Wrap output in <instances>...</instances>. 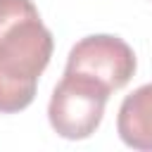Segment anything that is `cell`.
Segmentation results:
<instances>
[{
    "mask_svg": "<svg viewBox=\"0 0 152 152\" xmlns=\"http://www.w3.org/2000/svg\"><path fill=\"white\" fill-rule=\"evenodd\" d=\"M52 57V33L31 0H0V112L26 109Z\"/></svg>",
    "mask_w": 152,
    "mask_h": 152,
    "instance_id": "1",
    "label": "cell"
},
{
    "mask_svg": "<svg viewBox=\"0 0 152 152\" xmlns=\"http://www.w3.org/2000/svg\"><path fill=\"white\" fill-rule=\"evenodd\" d=\"M109 90L90 76L64 71L48 104L50 126L66 140H83L102 121Z\"/></svg>",
    "mask_w": 152,
    "mask_h": 152,
    "instance_id": "2",
    "label": "cell"
},
{
    "mask_svg": "<svg viewBox=\"0 0 152 152\" xmlns=\"http://www.w3.org/2000/svg\"><path fill=\"white\" fill-rule=\"evenodd\" d=\"M64 71L90 76L112 93L124 88L133 78L135 55H133V48L119 36L95 33V36L81 38L71 48Z\"/></svg>",
    "mask_w": 152,
    "mask_h": 152,
    "instance_id": "3",
    "label": "cell"
},
{
    "mask_svg": "<svg viewBox=\"0 0 152 152\" xmlns=\"http://www.w3.org/2000/svg\"><path fill=\"white\" fill-rule=\"evenodd\" d=\"M116 131L128 147L142 152L152 150V83H145L124 97L116 116Z\"/></svg>",
    "mask_w": 152,
    "mask_h": 152,
    "instance_id": "4",
    "label": "cell"
}]
</instances>
